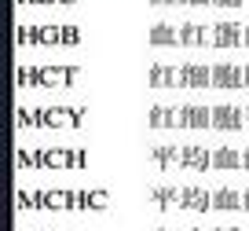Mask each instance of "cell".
<instances>
[{
    "instance_id": "6da1fadb",
    "label": "cell",
    "mask_w": 249,
    "mask_h": 231,
    "mask_svg": "<svg viewBox=\"0 0 249 231\" xmlns=\"http://www.w3.org/2000/svg\"><path fill=\"white\" fill-rule=\"evenodd\" d=\"M220 4H238V0H220Z\"/></svg>"
}]
</instances>
